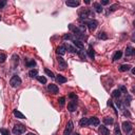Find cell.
<instances>
[{
  "label": "cell",
  "mask_w": 135,
  "mask_h": 135,
  "mask_svg": "<svg viewBox=\"0 0 135 135\" xmlns=\"http://www.w3.org/2000/svg\"><path fill=\"white\" fill-rule=\"evenodd\" d=\"M65 4L68 5V7H78L80 4L79 1H75V0H68L67 2H65Z\"/></svg>",
  "instance_id": "30bf717a"
},
{
  "label": "cell",
  "mask_w": 135,
  "mask_h": 135,
  "mask_svg": "<svg viewBox=\"0 0 135 135\" xmlns=\"http://www.w3.org/2000/svg\"><path fill=\"white\" fill-rule=\"evenodd\" d=\"M69 97H70L71 99H73V100H76L77 99L76 94H74V93H70V94H69Z\"/></svg>",
  "instance_id": "74e56055"
},
{
  "label": "cell",
  "mask_w": 135,
  "mask_h": 135,
  "mask_svg": "<svg viewBox=\"0 0 135 135\" xmlns=\"http://www.w3.org/2000/svg\"><path fill=\"white\" fill-rule=\"evenodd\" d=\"M131 68H132V67H131L130 64H121V65L119 67V71H120V72H127V71L130 70Z\"/></svg>",
  "instance_id": "d6986e66"
},
{
  "label": "cell",
  "mask_w": 135,
  "mask_h": 135,
  "mask_svg": "<svg viewBox=\"0 0 135 135\" xmlns=\"http://www.w3.org/2000/svg\"><path fill=\"white\" fill-rule=\"evenodd\" d=\"M37 75H38V71L36 69H32V70H30V72H28V76L32 77V78L37 77Z\"/></svg>",
  "instance_id": "7402d4cb"
},
{
  "label": "cell",
  "mask_w": 135,
  "mask_h": 135,
  "mask_svg": "<svg viewBox=\"0 0 135 135\" xmlns=\"http://www.w3.org/2000/svg\"><path fill=\"white\" fill-rule=\"evenodd\" d=\"M0 132H1L2 135H10V131L7 130V129H0Z\"/></svg>",
  "instance_id": "e575fe53"
},
{
  "label": "cell",
  "mask_w": 135,
  "mask_h": 135,
  "mask_svg": "<svg viewBox=\"0 0 135 135\" xmlns=\"http://www.w3.org/2000/svg\"><path fill=\"white\" fill-rule=\"evenodd\" d=\"M10 85H11V87H13V88H17V87H19L20 85H21V78H20L19 76H13L12 78H11L10 80Z\"/></svg>",
  "instance_id": "3957f363"
},
{
  "label": "cell",
  "mask_w": 135,
  "mask_h": 135,
  "mask_svg": "<svg viewBox=\"0 0 135 135\" xmlns=\"http://www.w3.org/2000/svg\"><path fill=\"white\" fill-rule=\"evenodd\" d=\"M94 16L93 12H92L91 10H88V8H85V10H82L81 12H79V17H80V20H87L89 17H92Z\"/></svg>",
  "instance_id": "7a4b0ae2"
},
{
  "label": "cell",
  "mask_w": 135,
  "mask_h": 135,
  "mask_svg": "<svg viewBox=\"0 0 135 135\" xmlns=\"http://www.w3.org/2000/svg\"><path fill=\"white\" fill-rule=\"evenodd\" d=\"M80 127H87V126H90V120L89 118H81L79 121Z\"/></svg>",
  "instance_id": "4fadbf2b"
},
{
  "label": "cell",
  "mask_w": 135,
  "mask_h": 135,
  "mask_svg": "<svg viewBox=\"0 0 135 135\" xmlns=\"http://www.w3.org/2000/svg\"><path fill=\"white\" fill-rule=\"evenodd\" d=\"M73 41V43L75 44V47H77L79 49V50H84V43H82L81 41H80L79 39H77V38H75V39H73L72 40Z\"/></svg>",
  "instance_id": "8fae6325"
},
{
  "label": "cell",
  "mask_w": 135,
  "mask_h": 135,
  "mask_svg": "<svg viewBox=\"0 0 135 135\" xmlns=\"http://www.w3.org/2000/svg\"><path fill=\"white\" fill-rule=\"evenodd\" d=\"M48 90L50 91L51 93H53V94H56V93H58L59 89H58V87H57L56 85H53V84H51V85H48Z\"/></svg>",
  "instance_id": "9c48e42d"
},
{
  "label": "cell",
  "mask_w": 135,
  "mask_h": 135,
  "mask_svg": "<svg viewBox=\"0 0 135 135\" xmlns=\"http://www.w3.org/2000/svg\"><path fill=\"white\" fill-rule=\"evenodd\" d=\"M121 56H122V52L121 51H117L115 54H114V56H113V61H116V60H118L121 58Z\"/></svg>",
  "instance_id": "ffe728a7"
},
{
  "label": "cell",
  "mask_w": 135,
  "mask_h": 135,
  "mask_svg": "<svg viewBox=\"0 0 135 135\" xmlns=\"http://www.w3.org/2000/svg\"><path fill=\"white\" fill-rule=\"evenodd\" d=\"M114 133H115V135H121V132H120L118 126H116L115 129H114Z\"/></svg>",
  "instance_id": "d590c367"
},
{
  "label": "cell",
  "mask_w": 135,
  "mask_h": 135,
  "mask_svg": "<svg viewBox=\"0 0 135 135\" xmlns=\"http://www.w3.org/2000/svg\"><path fill=\"white\" fill-rule=\"evenodd\" d=\"M118 90L120 91V93H121V92H122V93H127V89H126L125 85H120Z\"/></svg>",
  "instance_id": "8d00e7d4"
},
{
  "label": "cell",
  "mask_w": 135,
  "mask_h": 135,
  "mask_svg": "<svg viewBox=\"0 0 135 135\" xmlns=\"http://www.w3.org/2000/svg\"><path fill=\"white\" fill-rule=\"evenodd\" d=\"M85 24L88 25L89 30L90 31H94L95 28H97V21L96 20H93V19H90V20H85Z\"/></svg>",
  "instance_id": "5b68a950"
},
{
  "label": "cell",
  "mask_w": 135,
  "mask_h": 135,
  "mask_svg": "<svg viewBox=\"0 0 135 135\" xmlns=\"http://www.w3.org/2000/svg\"><path fill=\"white\" fill-rule=\"evenodd\" d=\"M44 72H45V74H47L48 76H50V77H51V78H54V77H55L54 73H53V72H52L51 70H49V69H45Z\"/></svg>",
  "instance_id": "f546056e"
},
{
  "label": "cell",
  "mask_w": 135,
  "mask_h": 135,
  "mask_svg": "<svg viewBox=\"0 0 135 135\" xmlns=\"http://www.w3.org/2000/svg\"><path fill=\"white\" fill-rule=\"evenodd\" d=\"M70 30L73 31V35L77 37H79V38H82V37L85 36V25H80V27H76L74 28L73 24H70Z\"/></svg>",
  "instance_id": "6da1fadb"
},
{
  "label": "cell",
  "mask_w": 135,
  "mask_h": 135,
  "mask_svg": "<svg viewBox=\"0 0 135 135\" xmlns=\"http://www.w3.org/2000/svg\"><path fill=\"white\" fill-rule=\"evenodd\" d=\"M98 38L106 40V39H108V35H107V34H106L105 32H100V33L98 34Z\"/></svg>",
  "instance_id": "83f0119b"
},
{
  "label": "cell",
  "mask_w": 135,
  "mask_h": 135,
  "mask_svg": "<svg viewBox=\"0 0 135 135\" xmlns=\"http://www.w3.org/2000/svg\"><path fill=\"white\" fill-rule=\"evenodd\" d=\"M56 52L58 55H64L65 54V48L64 47V45H60V47H58L56 49Z\"/></svg>",
  "instance_id": "e0dca14e"
},
{
  "label": "cell",
  "mask_w": 135,
  "mask_h": 135,
  "mask_svg": "<svg viewBox=\"0 0 135 135\" xmlns=\"http://www.w3.org/2000/svg\"><path fill=\"white\" fill-rule=\"evenodd\" d=\"M65 49H68V50L69 51H70L71 52V53H76V49L75 48H74V47H72V45L71 44H67V47H64Z\"/></svg>",
  "instance_id": "f1b7e54d"
},
{
  "label": "cell",
  "mask_w": 135,
  "mask_h": 135,
  "mask_svg": "<svg viewBox=\"0 0 135 135\" xmlns=\"http://www.w3.org/2000/svg\"><path fill=\"white\" fill-rule=\"evenodd\" d=\"M56 80H57V82H59V84H64V82H67V78H65L64 76H62V75H57L56 76Z\"/></svg>",
  "instance_id": "2e32d148"
},
{
  "label": "cell",
  "mask_w": 135,
  "mask_h": 135,
  "mask_svg": "<svg viewBox=\"0 0 135 135\" xmlns=\"http://www.w3.org/2000/svg\"><path fill=\"white\" fill-rule=\"evenodd\" d=\"M120 95H121V93H120L119 90H115V91H113V93H112V96H113L114 98H119Z\"/></svg>",
  "instance_id": "484cf974"
},
{
  "label": "cell",
  "mask_w": 135,
  "mask_h": 135,
  "mask_svg": "<svg viewBox=\"0 0 135 135\" xmlns=\"http://www.w3.org/2000/svg\"><path fill=\"white\" fill-rule=\"evenodd\" d=\"M5 4H7V1H1V2H0V8H2Z\"/></svg>",
  "instance_id": "60d3db41"
},
{
  "label": "cell",
  "mask_w": 135,
  "mask_h": 135,
  "mask_svg": "<svg viewBox=\"0 0 135 135\" xmlns=\"http://www.w3.org/2000/svg\"><path fill=\"white\" fill-rule=\"evenodd\" d=\"M76 107H77V102L76 100H72V101H70L68 103V110L70 112H74L76 110Z\"/></svg>",
  "instance_id": "ba28073f"
},
{
  "label": "cell",
  "mask_w": 135,
  "mask_h": 135,
  "mask_svg": "<svg viewBox=\"0 0 135 135\" xmlns=\"http://www.w3.org/2000/svg\"><path fill=\"white\" fill-rule=\"evenodd\" d=\"M117 7V5L116 4H114V5H112V7H110V11H114V10H115V8Z\"/></svg>",
  "instance_id": "b9f144b4"
},
{
  "label": "cell",
  "mask_w": 135,
  "mask_h": 135,
  "mask_svg": "<svg viewBox=\"0 0 135 135\" xmlns=\"http://www.w3.org/2000/svg\"><path fill=\"white\" fill-rule=\"evenodd\" d=\"M132 123L130 121H123L122 122V130L126 132L127 134L129 133H131V131H132Z\"/></svg>",
  "instance_id": "8992f818"
},
{
  "label": "cell",
  "mask_w": 135,
  "mask_h": 135,
  "mask_svg": "<svg viewBox=\"0 0 135 135\" xmlns=\"http://www.w3.org/2000/svg\"><path fill=\"white\" fill-rule=\"evenodd\" d=\"M58 102H59V105L61 106V107H64V103H65V98L64 97H60V98L58 99Z\"/></svg>",
  "instance_id": "d6a6232c"
},
{
  "label": "cell",
  "mask_w": 135,
  "mask_h": 135,
  "mask_svg": "<svg viewBox=\"0 0 135 135\" xmlns=\"http://www.w3.org/2000/svg\"><path fill=\"white\" fill-rule=\"evenodd\" d=\"M67 131H69V132H72V130H73V122L71 121H69L68 122V125H67V129H65Z\"/></svg>",
  "instance_id": "1f68e13d"
},
{
  "label": "cell",
  "mask_w": 135,
  "mask_h": 135,
  "mask_svg": "<svg viewBox=\"0 0 135 135\" xmlns=\"http://www.w3.org/2000/svg\"><path fill=\"white\" fill-rule=\"evenodd\" d=\"M57 61H58L59 68L61 69V70H64V69L68 67V64L64 61V59L62 58V57H60V56H58V57H57Z\"/></svg>",
  "instance_id": "52a82bcc"
},
{
  "label": "cell",
  "mask_w": 135,
  "mask_h": 135,
  "mask_svg": "<svg viewBox=\"0 0 135 135\" xmlns=\"http://www.w3.org/2000/svg\"><path fill=\"white\" fill-rule=\"evenodd\" d=\"M70 133H71V132H69V131H67V130L64 131V135H70Z\"/></svg>",
  "instance_id": "7bdbcfd3"
},
{
  "label": "cell",
  "mask_w": 135,
  "mask_h": 135,
  "mask_svg": "<svg viewBox=\"0 0 135 135\" xmlns=\"http://www.w3.org/2000/svg\"><path fill=\"white\" fill-rule=\"evenodd\" d=\"M99 132L101 133V135H109L110 134V130L105 127V126H101V127H99Z\"/></svg>",
  "instance_id": "7c38bea8"
},
{
  "label": "cell",
  "mask_w": 135,
  "mask_h": 135,
  "mask_svg": "<svg viewBox=\"0 0 135 135\" xmlns=\"http://www.w3.org/2000/svg\"><path fill=\"white\" fill-rule=\"evenodd\" d=\"M74 135H80L79 133H75V134H74Z\"/></svg>",
  "instance_id": "f6af8a7d"
},
{
  "label": "cell",
  "mask_w": 135,
  "mask_h": 135,
  "mask_svg": "<svg viewBox=\"0 0 135 135\" xmlns=\"http://www.w3.org/2000/svg\"><path fill=\"white\" fill-rule=\"evenodd\" d=\"M90 120V125H93V126H99V119L97 118V117H91V118H89Z\"/></svg>",
  "instance_id": "9a60e30c"
},
{
  "label": "cell",
  "mask_w": 135,
  "mask_h": 135,
  "mask_svg": "<svg viewBox=\"0 0 135 135\" xmlns=\"http://www.w3.org/2000/svg\"><path fill=\"white\" fill-rule=\"evenodd\" d=\"M103 122H105L106 125H113L114 119L112 118V117H105V118H103Z\"/></svg>",
  "instance_id": "cb8c5ba5"
},
{
  "label": "cell",
  "mask_w": 135,
  "mask_h": 135,
  "mask_svg": "<svg viewBox=\"0 0 135 135\" xmlns=\"http://www.w3.org/2000/svg\"><path fill=\"white\" fill-rule=\"evenodd\" d=\"M93 7H94V8H95V11L97 13H101L102 12V7H101V4L100 3H94Z\"/></svg>",
  "instance_id": "d4e9b609"
},
{
  "label": "cell",
  "mask_w": 135,
  "mask_h": 135,
  "mask_svg": "<svg viewBox=\"0 0 135 135\" xmlns=\"http://www.w3.org/2000/svg\"><path fill=\"white\" fill-rule=\"evenodd\" d=\"M0 20H1V17H0Z\"/></svg>",
  "instance_id": "bcb514c9"
},
{
  "label": "cell",
  "mask_w": 135,
  "mask_h": 135,
  "mask_svg": "<svg viewBox=\"0 0 135 135\" xmlns=\"http://www.w3.org/2000/svg\"><path fill=\"white\" fill-rule=\"evenodd\" d=\"M27 135H35V134H34V133H28Z\"/></svg>",
  "instance_id": "ee69618b"
},
{
  "label": "cell",
  "mask_w": 135,
  "mask_h": 135,
  "mask_svg": "<svg viewBox=\"0 0 135 135\" xmlns=\"http://www.w3.org/2000/svg\"><path fill=\"white\" fill-rule=\"evenodd\" d=\"M13 113H14V115H15L17 118H20V119H24V118H25V116H24L20 111H18V110H14Z\"/></svg>",
  "instance_id": "ac0fdd59"
},
{
  "label": "cell",
  "mask_w": 135,
  "mask_h": 135,
  "mask_svg": "<svg viewBox=\"0 0 135 135\" xmlns=\"http://www.w3.org/2000/svg\"><path fill=\"white\" fill-rule=\"evenodd\" d=\"M76 53L79 55V57L81 59H85V53L84 50H79V51H76Z\"/></svg>",
  "instance_id": "4316f807"
},
{
  "label": "cell",
  "mask_w": 135,
  "mask_h": 135,
  "mask_svg": "<svg viewBox=\"0 0 135 135\" xmlns=\"http://www.w3.org/2000/svg\"><path fill=\"white\" fill-rule=\"evenodd\" d=\"M100 4H101V5H107V4H109V0H102Z\"/></svg>",
  "instance_id": "ab89813d"
},
{
  "label": "cell",
  "mask_w": 135,
  "mask_h": 135,
  "mask_svg": "<svg viewBox=\"0 0 135 135\" xmlns=\"http://www.w3.org/2000/svg\"><path fill=\"white\" fill-rule=\"evenodd\" d=\"M135 54V49L132 47H128L126 50V56H133Z\"/></svg>",
  "instance_id": "5bb4252c"
},
{
  "label": "cell",
  "mask_w": 135,
  "mask_h": 135,
  "mask_svg": "<svg viewBox=\"0 0 135 135\" xmlns=\"http://www.w3.org/2000/svg\"><path fill=\"white\" fill-rule=\"evenodd\" d=\"M37 79H38V81L41 82V84H47V78H45L44 76H37Z\"/></svg>",
  "instance_id": "4dcf8cb0"
},
{
  "label": "cell",
  "mask_w": 135,
  "mask_h": 135,
  "mask_svg": "<svg viewBox=\"0 0 135 135\" xmlns=\"http://www.w3.org/2000/svg\"><path fill=\"white\" fill-rule=\"evenodd\" d=\"M25 132V127L23 125H16L15 127L13 128V133L15 135H20Z\"/></svg>",
  "instance_id": "277c9868"
},
{
  "label": "cell",
  "mask_w": 135,
  "mask_h": 135,
  "mask_svg": "<svg viewBox=\"0 0 135 135\" xmlns=\"http://www.w3.org/2000/svg\"><path fill=\"white\" fill-rule=\"evenodd\" d=\"M35 64H36V62H35V60H34V59L27 60V61H25V65H27V67H28V68L35 67Z\"/></svg>",
  "instance_id": "603a6c76"
},
{
  "label": "cell",
  "mask_w": 135,
  "mask_h": 135,
  "mask_svg": "<svg viewBox=\"0 0 135 135\" xmlns=\"http://www.w3.org/2000/svg\"><path fill=\"white\" fill-rule=\"evenodd\" d=\"M5 59H7V55H5V54H3V53L0 54V62H4Z\"/></svg>",
  "instance_id": "836d02e7"
},
{
  "label": "cell",
  "mask_w": 135,
  "mask_h": 135,
  "mask_svg": "<svg viewBox=\"0 0 135 135\" xmlns=\"http://www.w3.org/2000/svg\"><path fill=\"white\" fill-rule=\"evenodd\" d=\"M88 55H89V57H90L91 59H94V57H95V53H94V50H93V48H92V45H90V47H89Z\"/></svg>",
  "instance_id": "44dd1931"
},
{
  "label": "cell",
  "mask_w": 135,
  "mask_h": 135,
  "mask_svg": "<svg viewBox=\"0 0 135 135\" xmlns=\"http://www.w3.org/2000/svg\"><path fill=\"white\" fill-rule=\"evenodd\" d=\"M131 99H132V97L130 96V95H127V97H126V103H127V105L129 106V105H130V101H131Z\"/></svg>",
  "instance_id": "f35d334b"
}]
</instances>
